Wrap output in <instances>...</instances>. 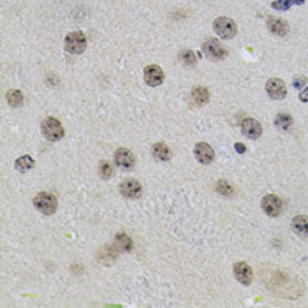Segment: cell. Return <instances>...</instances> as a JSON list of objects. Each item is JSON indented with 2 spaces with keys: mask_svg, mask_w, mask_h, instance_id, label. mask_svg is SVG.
Masks as SVG:
<instances>
[{
  "mask_svg": "<svg viewBox=\"0 0 308 308\" xmlns=\"http://www.w3.org/2000/svg\"><path fill=\"white\" fill-rule=\"evenodd\" d=\"M115 161L118 167L129 170L135 165V157L130 150L125 148H120L116 150L114 155Z\"/></svg>",
  "mask_w": 308,
  "mask_h": 308,
  "instance_id": "cell-14",
  "label": "cell"
},
{
  "mask_svg": "<svg viewBox=\"0 0 308 308\" xmlns=\"http://www.w3.org/2000/svg\"><path fill=\"white\" fill-rule=\"evenodd\" d=\"M267 27L269 32L279 37H285L289 32L287 21L277 16H269L267 19Z\"/></svg>",
  "mask_w": 308,
  "mask_h": 308,
  "instance_id": "cell-12",
  "label": "cell"
},
{
  "mask_svg": "<svg viewBox=\"0 0 308 308\" xmlns=\"http://www.w3.org/2000/svg\"><path fill=\"white\" fill-rule=\"evenodd\" d=\"M241 132L247 138L256 140L262 135V124L255 119L246 118L241 123Z\"/></svg>",
  "mask_w": 308,
  "mask_h": 308,
  "instance_id": "cell-9",
  "label": "cell"
},
{
  "mask_svg": "<svg viewBox=\"0 0 308 308\" xmlns=\"http://www.w3.org/2000/svg\"><path fill=\"white\" fill-rule=\"evenodd\" d=\"M34 166H35V161L30 156H22L15 160V170L21 174H24L25 172L30 170L31 169L33 168Z\"/></svg>",
  "mask_w": 308,
  "mask_h": 308,
  "instance_id": "cell-17",
  "label": "cell"
},
{
  "mask_svg": "<svg viewBox=\"0 0 308 308\" xmlns=\"http://www.w3.org/2000/svg\"><path fill=\"white\" fill-rule=\"evenodd\" d=\"M262 207L266 215L270 217H277L282 212V200L275 194H267L262 198Z\"/></svg>",
  "mask_w": 308,
  "mask_h": 308,
  "instance_id": "cell-8",
  "label": "cell"
},
{
  "mask_svg": "<svg viewBox=\"0 0 308 308\" xmlns=\"http://www.w3.org/2000/svg\"><path fill=\"white\" fill-rule=\"evenodd\" d=\"M234 275L238 282L248 286L252 280V271L250 266L245 262H239L234 265Z\"/></svg>",
  "mask_w": 308,
  "mask_h": 308,
  "instance_id": "cell-13",
  "label": "cell"
},
{
  "mask_svg": "<svg viewBox=\"0 0 308 308\" xmlns=\"http://www.w3.org/2000/svg\"><path fill=\"white\" fill-rule=\"evenodd\" d=\"M120 192L123 197L130 200L140 198L142 194V186L137 179L127 178L120 184Z\"/></svg>",
  "mask_w": 308,
  "mask_h": 308,
  "instance_id": "cell-6",
  "label": "cell"
},
{
  "mask_svg": "<svg viewBox=\"0 0 308 308\" xmlns=\"http://www.w3.org/2000/svg\"><path fill=\"white\" fill-rule=\"evenodd\" d=\"M305 0H276L271 4L272 8L277 11H287L293 5H303Z\"/></svg>",
  "mask_w": 308,
  "mask_h": 308,
  "instance_id": "cell-19",
  "label": "cell"
},
{
  "mask_svg": "<svg viewBox=\"0 0 308 308\" xmlns=\"http://www.w3.org/2000/svg\"><path fill=\"white\" fill-rule=\"evenodd\" d=\"M214 30L220 38L224 40L232 39L238 33L235 22L228 17H219L213 24Z\"/></svg>",
  "mask_w": 308,
  "mask_h": 308,
  "instance_id": "cell-2",
  "label": "cell"
},
{
  "mask_svg": "<svg viewBox=\"0 0 308 308\" xmlns=\"http://www.w3.org/2000/svg\"><path fill=\"white\" fill-rule=\"evenodd\" d=\"M7 100L11 106L19 107L24 103V96L21 90H11L7 94Z\"/></svg>",
  "mask_w": 308,
  "mask_h": 308,
  "instance_id": "cell-22",
  "label": "cell"
},
{
  "mask_svg": "<svg viewBox=\"0 0 308 308\" xmlns=\"http://www.w3.org/2000/svg\"><path fill=\"white\" fill-rule=\"evenodd\" d=\"M299 99L303 103H308V87L306 88L303 92H301L299 95Z\"/></svg>",
  "mask_w": 308,
  "mask_h": 308,
  "instance_id": "cell-27",
  "label": "cell"
},
{
  "mask_svg": "<svg viewBox=\"0 0 308 308\" xmlns=\"http://www.w3.org/2000/svg\"><path fill=\"white\" fill-rule=\"evenodd\" d=\"M202 49L207 58L212 60H221L225 58L228 51L221 41L215 38H210L203 44Z\"/></svg>",
  "mask_w": 308,
  "mask_h": 308,
  "instance_id": "cell-5",
  "label": "cell"
},
{
  "mask_svg": "<svg viewBox=\"0 0 308 308\" xmlns=\"http://www.w3.org/2000/svg\"><path fill=\"white\" fill-rule=\"evenodd\" d=\"M132 247V241L125 234H120L115 239L114 248L118 252L129 251Z\"/></svg>",
  "mask_w": 308,
  "mask_h": 308,
  "instance_id": "cell-20",
  "label": "cell"
},
{
  "mask_svg": "<svg viewBox=\"0 0 308 308\" xmlns=\"http://www.w3.org/2000/svg\"><path fill=\"white\" fill-rule=\"evenodd\" d=\"M194 156L198 162L208 165L215 158V152L210 144L205 142H200L194 147Z\"/></svg>",
  "mask_w": 308,
  "mask_h": 308,
  "instance_id": "cell-10",
  "label": "cell"
},
{
  "mask_svg": "<svg viewBox=\"0 0 308 308\" xmlns=\"http://www.w3.org/2000/svg\"><path fill=\"white\" fill-rule=\"evenodd\" d=\"M292 228L296 235L300 238H308V217L302 215L294 217Z\"/></svg>",
  "mask_w": 308,
  "mask_h": 308,
  "instance_id": "cell-15",
  "label": "cell"
},
{
  "mask_svg": "<svg viewBox=\"0 0 308 308\" xmlns=\"http://www.w3.org/2000/svg\"><path fill=\"white\" fill-rule=\"evenodd\" d=\"M181 59L187 66H194L196 63V57L193 51L185 50L182 52Z\"/></svg>",
  "mask_w": 308,
  "mask_h": 308,
  "instance_id": "cell-24",
  "label": "cell"
},
{
  "mask_svg": "<svg viewBox=\"0 0 308 308\" xmlns=\"http://www.w3.org/2000/svg\"><path fill=\"white\" fill-rule=\"evenodd\" d=\"M44 137L51 141H58L64 137V129L59 120L53 117L45 119L41 123Z\"/></svg>",
  "mask_w": 308,
  "mask_h": 308,
  "instance_id": "cell-3",
  "label": "cell"
},
{
  "mask_svg": "<svg viewBox=\"0 0 308 308\" xmlns=\"http://www.w3.org/2000/svg\"><path fill=\"white\" fill-rule=\"evenodd\" d=\"M86 38L83 32L75 31L66 35L65 39V47L66 50L73 55H80L84 52L86 48Z\"/></svg>",
  "mask_w": 308,
  "mask_h": 308,
  "instance_id": "cell-4",
  "label": "cell"
},
{
  "mask_svg": "<svg viewBox=\"0 0 308 308\" xmlns=\"http://www.w3.org/2000/svg\"><path fill=\"white\" fill-rule=\"evenodd\" d=\"M192 99L198 106H203L209 102L210 93L207 88L198 86L192 92Z\"/></svg>",
  "mask_w": 308,
  "mask_h": 308,
  "instance_id": "cell-16",
  "label": "cell"
},
{
  "mask_svg": "<svg viewBox=\"0 0 308 308\" xmlns=\"http://www.w3.org/2000/svg\"><path fill=\"white\" fill-rule=\"evenodd\" d=\"M235 150H237V152L241 153V154H242V153H244L246 151V147H245V144H243L242 143H237V144H235Z\"/></svg>",
  "mask_w": 308,
  "mask_h": 308,
  "instance_id": "cell-28",
  "label": "cell"
},
{
  "mask_svg": "<svg viewBox=\"0 0 308 308\" xmlns=\"http://www.w3.org/2000/svg\"><path fill=\"white\" fill-rule=\"evenodd\" d=\"M144 80L149 86H160L165 79L164 72L157 65H150L144 69Z\"/></svg>",
  "mask_w": 308,
  "mask_h": 308,
  "instance_id": "cell-11",
  "label": "cell"
},
{
  "mask_svg": "<svg viewBox=\"0 0 308 308\" xmlns=\"http://www.w3.org/2000/svg\"><path fill=\"white\" fill-rule=\"evenodd\" d=\"M265 90L268 96L275 100H281L286 97L287 90L286 84L282 79L278 78H272L266 82Z\"/></svg>",
  "mask_w": 308,
  "mask_h": 308,
  "instance_id": "cell-7",
  "label": "cell"
},
{
  "mask_svg": "<svg viewBox=\"0 0 308 308\" xmlns=\"http://www.w3.org/2000/svg\"><path fill=\"white\" fill-rule=\"evenodd\" d=\"M216 191L220 194H222V195H225V196L231 195L232 193L233 192L232 187L227 182L222 181V180L217 183Z\"/></svg>",
  "mask_w": 308,
  "mask_h": 308,
  "instance_id": "cell-23",
  "label": "cell"
},
{
  "mask_svg": "<svg viewBox=\"0 0 308 308\" xmlns=\"http://www.w3.org/2000/svg\"><path fill=\"white\" fill-rule=\"evenodd\" d=\"M153 155L161 161H169L171 158V151L170 148L164 143H157L153 147Z\"/></svg>",
  "mask_w": 308,
  "mask_h": 308,
  "instance_id": "cell-18",
  "label": "cell"
},
{
  "mask_svg": "<svg viewBox=\"0 0 308 308\" xmlns=\"http://www.w3.org/2000/svg\"><path fill=\"white\" fill-rule=\"evenodd\" d=\"M35 209L45 215H51L56 212L58 200L53 194L49 192H40L33 198Z\"/></svg>",
  "mask_w": 308,
  "mask_h": 308,
  "instance_id": "cell-1",
  "label": "cell"
},
{
  "mask_svg": "<svg viewBox=\"0 0 308 308\" xmlns=\"http://www.w3.org/2000/svg\"><path fill=\"white\" fill-rule=\"evenodd\" d=\"M306 82H307V79H306L305 77L299 76L295 78L293 84L294 86H295L296 89L300 90V89H302V88L306 85Z\"/></svg>",
  "mask_w": 308,
  "mask_h": 308,
  "instance_id": "cell-26",
  "label": "cell"
},
{
  "mask_svg": "<svg viewBox=\"0 0 308 308\" xmlns=\"http://www.w3.org/2000/svg\"><path fill=\"white\" fill-rule=\"evenodd\" d=\"M99 171H100L102 177L104 178V179H108V178H110L111 176H112V167H111L110 164L106 162V161H102V162L100 163Z\"/></svg>",
  "mask_w": 308,
  "mask_h": 308,
  "instance_id": "cell-25",
  "label": "cell"
},
{
  "mask_svg": "<svg viewBox=\"0 0 308 308\" xmlns=\"http://www.w3.org/2000/svg\"><path fill=\"white\" fill-rule=\"evenodd\" d=\"M275 125L282 130H287L293 123V118L286 113H279L275 118Z\"/></svg>",
  "mask_w": 308,
  "mask_h": 308,
  "instance_id": "cell-21",
  "label": "cell"
}]
</instances>
